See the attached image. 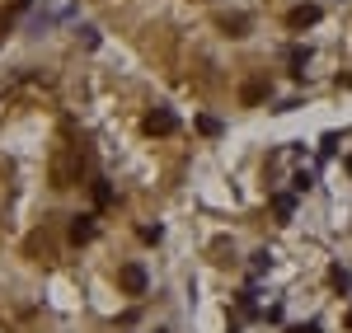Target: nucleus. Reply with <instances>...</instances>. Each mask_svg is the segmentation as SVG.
<instances>
[{
	"mask_svg": "<svg viewBox=\"0 0 352 333\" xmlns=\"http://www.w3.org/2000/svg\"><path fill=\"white\" fill-rule=\"evenodd\" d=\"M174 127H179V117H174L169 108H155L151 117H146V132H151V137H169Z\"/></svg>",
	"mask_w": 352,
	"mask_h": 333,
	"instance_id": "f257e3e1",
	"label": "nucleus"
},
{
	"mask_svg": "<svg viewBox=\"0 0 352 333\" xmlns=\"http://www.w3.org/2000/svg\"><path fill=\"white\" fill-rule=\"evenodd\" d=\"M118 282H122V291H132V296H141V291H146V268H136V263H127V268L118 273Z\"/></svg>",
	"mask_w": 352,
	"mask_h": 333,
	"instance_id": "f03ea898",
	"label": "nucleus"
},
{
	"mask_svg": "<svg viewBox=\"0 0 352 333\" xmlns=\"http://www.w3.org/2000/svg\"><path fill=\"white\" fill-rule=\"evenodd\" d=\"M320 14H324L320 5H296V10L287 14V24L292 28H310V24H320Z\"/></svg>",
	"mask_w": 352,
	"mask_h": 333,
	"instance_id": "7ed1b4c3",
	"label": "nucleus"
},
{
	"mask_svg": "<svg viewBox=\"0 0 352 333\" xmlns=\"http://www.w3.org/2000/svg\"><path fill=\"white\" fill-rule=\"evenodd\" d=\"M71 240H76V244L94 240V216H76V225H71Z\"/></svg>",
	"mask_w": 352,
	"mask_h": 333,
	"instance_id": "20e7f679",
	"label": "nucleus"
},
{
	"mask_svg": "<svg viewBox=\"0 0 352 333\" xmlns=\"http://www.w3.org/2000/svg\"><path fill=\"white\" fill-rule=\"evenodd\" d=\"M272 211H277L282 221H292V211H296V197H292V193H277V197H272Z\"/></svg>",
	"mask_w": 352,
	"mask_h": 333,
	"instance_id": "39448f33",
	"label": "nucleus"
},
{
	"mask_svg": "<svg viewBox=\"0 0 352 333\" xmlns=\"http://www.w3.org/2000/svg\"><path fill=\"white\" fill-rule=\"evenodd\" d=\"M221 24L230 28V33H235V38H244V28H249V19H244V14H226V19H221Z\"/></svg>",
	"mask_w": 352,
	"mask_h": 333,
	"instance_id": "423d86ee",
	"label": "nucleus"
},
{
	"mask_svg": "<svg viewBox=\"0 0 352 333\" xmlns=\"http://www.w3.org/2000/svg\"><path fill=\"white\" fill-rule=\"evenodd\" d=\"M197 132H202V137H221V122H217V117H207V113H202V117H197Z\"/></svg>",
	"mask_w": 352,
	"mask_h": 333,
	"instance_id": "0eeeda50",
	"label": "nucleus"
},
{
	"mask_svg": "<svg viewBox=\"0 0 352 333\" xmlns=\"http://www.w3.org/2000/svg\"><path fill=\"white\" fill-rule=\"evenodd\" d=\"M329 277H333V286H338V291H352V273H343V268H333Z\"/></svg>",
	"mask_w": 352,
	"mask_h": 333,
	"instance_id": "6e6552de",
	"label": "nucleus"
},
{
	"mask_svg": "<svg viewBox=\"0 0 352 333\" xmlns=\"http://www.w3.org/2000/svg\"><path fill=\"white\" fill-rule=\"evenodd\" d=\"M287 333H320V324H315V319H310V324H292Z\"/></svg>",
	"mask_w": 352,
	"mask_h": 333,
	"instance_id": "1a4fd4ad",
	"label": "nucleus"
},
{
	"mask_svg": "<svg viewBox=\"0 0 352 333\" xmlns=\"http://www.w3.org/2000/svg\"><path fill=\"white\" fill-rule=\"evenodd\" d=\"M343 84H352V76H343Z\"/></svg>",
	"mask_w": 352,
	"mask_h": 333,
	"instance_id": "9d476101",
	"label": "nucleus"
},
{
	"mask_svg": "<svg viewBox=\"0 0 352 333\" xmlns=\"http://www.w3.org/2000/svg\"><path fill=\"white\" fill-rule=\"evenodd\" d=\"M348 174H352V160H348Z\"/></svg>",
	"mask_w": 352,
	"mask_h": 333,
	"instance_id": "9b49d317",
	"label": "nucleus"
},
{
	"mask_svg": "<svg viewBox=\"0 0 352 333\" xmlns=\"http://www.w3.org/2000/svg\"><path fill=\"white\" fill-rule=\"evenodd\" d=\"M348 324H352V314H348Z\"/></svg>",
	"mask_w": 352,
	"mask_h": 333,
	"instance_id": "f8f14e48",
	"label": "nucleus"
}]
</instances>
